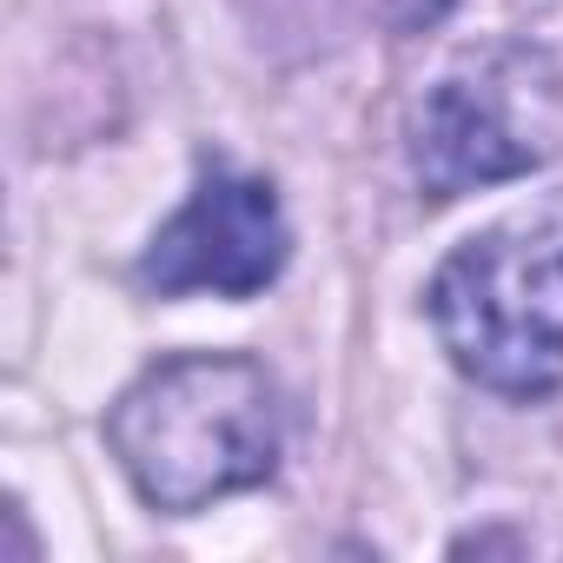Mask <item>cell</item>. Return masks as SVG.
I'll return each mask as SVG.
<instances>
[{
    "mask_svg": "<svg viewBox=\"0 0 563 563\" xmlns=\"http://www.w3.org/2000/svg\"><path fill=\"white\" fill-rule=\"evenodd\" d=\"M444 8H451V0H385V21L391 27H431Z\"/></svg>",
    "mask_w": 563,
    "mask_h": 563,
    "instance_id": "5",
    "label": "cell"
},
{
    "mask_svg": "<svg viewBox=\"0 0 563 563\" xmlns=\"http://www.w3.org/2000/svg\"><path fill=\"white\" fill-rule=\"evenodd\" d=\"M120 471L153 510H206L272 477L278 398L252 358L192 352L153 365L107 418Z\"/></svg>",
    "mask_w": 563,
    "mask_h": 563,
    "instance_id": "1",
    "label": "cell"
},
{
    "mask_svg": "<svg viewBox=\"0 0 563 563\" xmlns=\"http://www.w3.org/2000/svg\"><path fill=\"white\" fill-rule=\"evenodd\" d=\"M431 325L464 378L504 398L563 385V199L517 206L431 278Z\"/></svg>",
    "mask_w": 563,
    "mask_h": 563,
    "instance_id": "2",
    "label": "cell"
},
{
    "mask_svg": "<svg viewBox=\"0 0 563 563\" xmlns=\"http://www.w3.org/2000/svg\"><path fill=\"white\" fill-rule=\"evenodd\" d=\"M563 74L543 47L490 41L457 54L411 113V166L424 199L504 186L556 153Z\"/></svg>",
    "mask_w": 563,
    "mask_h": 563,
    "instance_id": "3",
    "label": "cell"
},
{
    "mask_svg": "<svg viewBox=\"0 0 563 563\" xmlns=\"http://www.w3.org/2000/svg\"><path fill=\"white\" fill-rule=\"evenodd\" d=\"M292 252L278 192L252 173H212L199 192L153 232L140 278L166 299L212 292V299H252L265 292Z\"/></svg>",
    "mask_w": 563,
    "mask_h": 563,
    "instance_id": "4",
    "label": "cell"
}]
</instances>
